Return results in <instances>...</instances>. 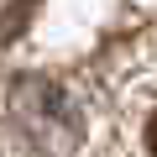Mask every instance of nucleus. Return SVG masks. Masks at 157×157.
Instances as JSON below:
<instances>
[{
    "label": "nucleus",
    "instance_id": "f257e3e1",
    "mask_svg": "<svg viewBox=\"0 0 157 157\" xmlns=\"http://www.w3.org/2000/svg\"><path fill=\"white\" fill-rule=\"evenodd\" d=\"M37 16V0H0V42H16Z\"/></svg>",
    "mask_w": 157,
    "mask_h": 157
},
{
    "label": "nucleus",
    "instance_id": "f03ea898",
    "mask_svg": "<svg viewBox=\"0 0 157 157\" xmlns=\"http://www.w3.org/2000/svg\"><path fill=\"white\" fill-rule=\"evenodd\" d=\"M147 141H152V157H157V115H152V131H147Z\"/></svg>",
    "mask_w": 157,
    "mask_h": 157
}]
</instances>
